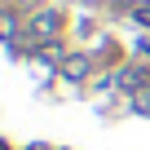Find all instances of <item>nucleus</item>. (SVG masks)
Returning a JSON list of instances; mask_svg holds the SVG:
<instances>
[{
    "label": "nucleus",
    "mask_w": 150,
    "mask_h": 150,
    "mask_svg": "<svg viewBox=\"0 0 150 150\" xmlns=\"http://www.w3.org/2000/svg\"><path fill=\"white\" fill-rule=\"evenodd\" d=\"M53 31H57V13H35L31 18V35L35 40H49Z\"/></svg>",
    "instance_id": "1"
},
{
    "label": "nucleus",
    "mask_w": 150,
    "mask_h": 150,
    "mask_svg": "<svg viewBox=\"0 0 150 150\" xmlns=\"http://www.w3.org/2000/svg\"><path fill=\"white\" fill-rule=\"evenodd\" d=\"M66 75H71V80H84V75H88V62L84 57H71L66 62Z\"/></svg>",
    "instance_id": "2"
}]
</instances>
